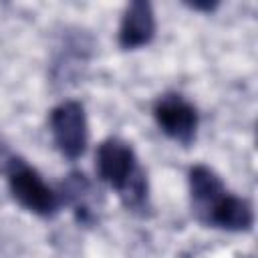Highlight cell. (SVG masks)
<instances>
[{"mask_svg": "<svg viewBox=\"0 0 258 258\" xmlns=\"http://www.w3.org/2000/svg\"><path fill=\"white\" fill-rule=\"evenodd\" d=\"M95 169L101 181L117 191L127 210L145 212L149 208L147 175L127 141L119 137H107L101 141L95 153Z\"/></svg>", "mask_w": 258, "mask_h": 258, "instance_id": "1", "label": "cell"}, {"mask_svg": "<svg viewBox=\"0 0 258 258\" xmlns=\"http://www.w3.org/2000/svg\"><path fill=\"white\" fill-rule=\"evenodd\" d=\"M6 177L12 198L24 210L42 218H50L56 214L60 206V196L26 161L12 157L6 167Z\"/></svg>", "mask_w": 258, "mask_h": 258, "instance_id": "2", "label": "cell"}, {"mask_svg": "<svg viewBox=\"0 0 258 258\" xmlns=\"http://www.w3.org/2000/svg\"><path fill=\"white\" fill-rule=\"evenodd\" d=\"M48 127L56 149L67 159H79L85 153L89 141V125H87L85 107L79 101L58 103L50 111Z\"/></svg>", "mask_w": 258, "mask_h": 258, "instance_id": "3", "label": "cell"}, {"mask_svg": "<svg viewBox=\"0 0 258 258\" xmlns=\"http://www.w3.org/2000/svg\"><path fill=\"white\" fill-rule=\"evenodd\" d=\"M153 117L157 127L175 143L189 145L198 131V111L181 95H163L153 107Z\"/></svg>", "mask_w": 258, "mask_h": 258, "instance_id": "4", "label": "cell"}, {"mask_svg": "<svg viewBox=\"0 0 258 258\" xmlns=\"http://www.w3.org/2000/svg\"><path fill=\"white\" fill-rule=\"evenodd\" d=\"M189 183V200L191 210L198 216L200 222H206L210 212L222 202V198L228 194L222 177L208 165H194L187 173Z\"/></svg>", "mask_w": 258, "mask_h": 258, "instance_id": "5", "label": "cell"}, {"mask_svg": "<svg viewBox=\"0 0 258 258\" xmlns=\"http://www.w3.org/2000/svg\"><path fill=\"white\" fill-rule=\"evenodd\" d=\"M155 36V14L149 2L135 0L125 8L119 26V46L123 50H135L149 44Z\"/></svg>", "mask_w": 258, "mask_h": 258, "instance_id": "6", "label": "cell"}, {"mask_svg": "<svg viewBox=\"0 0 258 258\" xmlns=\"http://www.w3.org/2000/svg\"><path fill=\"white\" fill-rule=\"evenodd\" d=\"M204 224L226 232H248L254 224V210L248 200L228 191L224 200L210 212Z\"/></svg>", "mask_w": 258, "mask_h": 258, "instance_id": "7", "label": "cell"}]
</instances>
